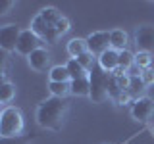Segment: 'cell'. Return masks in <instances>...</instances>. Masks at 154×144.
Wrapping results in <instances>:
<instances>
[{"mask_svg":"<svg viewBox=\"0 0 154 144\" xmlns=\"http://www.w3.org/2000/svg\"><path fill=\"white\" fill-rule=\"evenodd\" d=\"M67 112V102L66 98H58V96H50L38 106L37 110V123L45 129L50 131H60L62 123H64Z\"/></svg>","mask_w":154,"mask_h":144,"instance_id":"6da1fadb","label":"cell"},{"mask_svg":"<svg viewBox=\"0 0 154 144\" xmlns=\"http://www.w3.org/2000/svg\"><path fill=\"white\" fill-rule=\"evenodd\" d=\"M60 19H62V14L58 12L56 8H45V10H41L35 16V19L31 21V31L35 33L42 42L54 44L58 38H60V35H58V31H56V23L60 21Z\"/></svg>","mask_w":154,"mask_h":144,"instance_id":"7a4b0ae2","label":"cell"},{"mask_svg":"<svg viewBox=\"0 0 154 144\" xmlns=\"http://www.w3.org/2000/svg\"><path fill=\"white\" fill-rule=\"evenodd\" d=\"M89 85H91V100L94 104H102L110 98V73H106L100 67H93L89 71Z\"/></svg>","mask_w":154,"mask_h":144,"instance_id":"3957f363","label":"cell"},{"mask_svg":"<svg viewBox=\"0 0 154 144\" xmlns=\"http://www.w3.org/2000/svg\"><path fill=\"white\" fill-rule=\"evenodd\" d=\"M23 131V115L17 108L8 106L0 112V136H19Z\"/></svg>","mask_w":154,"mask_h":144,"instance_id":"277c9868","label":"cell"},{"mask_svg":"<svg viewBox=\"0 0 154 144\" xmlns=\"http://www.w3.org/2000/svg\"><path fill=\"white\" fill-rule=\"evenodd\" d=\"M42 44V40L38 38L35 33L31 31V29H25V31H21V35H19V40H17V46H16V50L19 52V54H23V56H31L35 50H38Z\"/></svg>","mask_w":154,"mask_h":144,"instance_id":"5b68a950","label":"cell"},{"mask_svg":"<svg viewBox=\"0 0 154 144\" xmlns=\"http://www.w3.org/2000/svg\"><path fill=\"white\" fill-rule=\"evenodd\" d=\"M19 35H21V29H19L17 25H14V23L0 27V48L6 50V52L16 50Z\"/></svg>","mask_w":154,"mask_h":144,"instance_id":"8992f818","label":"cell"},{"mask_svg":"<svg viewBox=\"0 0 154 144\" xmlns=\"http://www.w3.org/2000/svg\"><path fill=\"white\" fill-rule=\"evenodd\" d=\"M87 40V48H89V52L93 56H100L104 54L106 50H110V33L106 31H98V33H93L89 38H85Z\"/></svg>","mask_w":154,"mask_h":144,"instance_id":"52a82bcc","label":"cell"},{"mask_svg":"<svg viewBox=\"0 0 154 144\" xmlns=\"http://www.w3.org/2000/svg\"><path fill=\"white\" fill-rule=\"evenodd\" d=\"M135 42H137L139 52H148L154 54V27L152 25H143L135 33Z\"/></svg>","mask_w":154,"mask_h":144,"instance_id":"ba28073f","label":"cell"},{"mask_svg":"<svg viewBox=\"0 0 154 144\" xmlns=\"http://www.w3.org/2000/svg\"><path fill=\"white\" fill-rule=\"evenodd\" d=\"M154 113V100L152 98H146V96H141L139 100L133 102V108H131V115L133 119L137 121H148Z\"/></svg>","mask_w":154,"mask_h":144,"instance_id":"9c48e42d","label":"cell"},{"mask_svg":"<svg viewBox=\"0 0 154 144\" xmlns=\"http://www.w3.org/2000/svg\"><path fill=\"white\" fill-rule=\"evenodd\" d=\"M48 64H50V54H48L45 48H38V50H35L29 56V65L35 71H46Z\"/></svg>","mask_w":154,"mask_h":144,"instance_id":"30bf717a","label":"cell"},{"mask_svg":"<svg viewBox=\"0 0 154 144\" xmlns=\"http://www.w3.org/2000/svg\"><path fill=\"white\" fill-rule=\"evenodd\" d=\"M118 58H119V52L110 48V50H106L104 54L98 56V67L104 69L106 73H112L116 67H118Z\"/></svg>","mask_w":154,"mask_h":144,"instance_id":"8fae6325","label":"cell"},{"mask_svg":"<svg viewBox=\"0 0 154 144\" xmlns=\"http://www.w3.org/2000/svg\"><path fill=\"white\" fill-rule=\"evenodd\" d=\"M85 52H89V48H87V40H83V38H71L67 42V54L73 58V60L83 56Z\"/></svg>","mask_w":154,"mask_h":144,"instance_id":"7c38bea8","label":"cell"},{"mask_svg":"<svg viewBox=\"0 0 154 144\" xmlns=\"http://www.w3.org/2000/svg\"><path fill=\"white\" fill-rule=\"evenodd\" d=\"M110 46H112L114 50H118V52L125 50V46H127V33H125L123 29L112 31L110 33Z\"/></svg>","mask_w":154,"mask_h":144,"instance_id":"4fadbf2b","label":"cell"},{"mask_svg":"<svg viewBox=\"0 0 154 144\" xmlns=\"http://www.w3.org/2000/svg\"><path fill=\"white\" fill-rule=\"evenodd\" d=\"M66 67H67V71H69L71 81H77V79H87V77H89V71H87V69H85V67L81 65L77 60H73V58H71V60L66 64Z\"/></svg>","mask_w":154,"mask_h":144,"instance_id":"5bb4252c","label":"cell"},{"mask_svg":"<svg viewBox=\"0 0 154 144\" xmlns=\"http://www.w3.org/2000/svg\"><path fill=\"white\" fill-rule=\"evenodd\" d=\"M48 77H50V83H69L71 81L69 71H67L66 65H54L50 69V73H48Z\"/></svg>","mask_w":154,"mask_h":144,"instance_id":"9a60e30c","label":"cell"},{"mask_svg":"<svg viewBox=\"0 0 154 144\" xmlns=\"http://www.w3.org/2000/svg\"><path fill=\"white\" fill-rule=\"evenodd\" d=\"M144 88H146V85L143 83V79L141 77H131V81H129V86H127V92L129 96H131V100H139V96H141L144 92Z\"/></svg>","mask_w":154,"mask_h":144,"instance_id":"2e32d148","label":"cell"},{"mask_svg":"<svg viewBox=\"0 0 154 144\" xmlns=\"http://www.w3.org/2000/svg\"><path fill=\"white\" fill-rule=\"evenodd\" d=\"M69 86H71V90H69V92H71V94H75V96H89V92H91L89 77H87V79H77V81H71Z\"/></svg>","mask_w":154,"mask_h":144,"instance_id":"e0dca14e","label":"cell"},{"mask_svg":"<svg viewBox=\"0 0 154 144\" xmlns=\"http://www.w3.org/2000/svg\"><path fill=\"white\" fill-rule=\"evenodd\" d=\"M133 65H135V56L131 54V52H129V50H122V52H119V58H118V67H122V69L129 71Z\"/></svg>","mask_w":154,"mask_h":144,"instance_id":"ac0fdd59","label":"cell"},{"mask_svg":"<svg viewBox=\"0 0 154 144\" xmlns=\"http://www.w3.org/2000/svg\"><path fill=\"white\" fill-rule=\"evenodd\" d=\"M69 83H71V81H69ZM69 83H50V85H48V88H50L52 96L64 98V96H66V94H69V90H71Z\"/></svg>","mask_w":154,"mask_h":144,"instance_id":"d6986e66","label":"cell"},{"mask_svg":"<svg viewBox=\"0 0 154 144\" xmlns=\"http://www.w3.org/2000/svg\"><path fill=\"white\" fill-rule=\"evenodd\" d=\"M135 65H137L141 71L150 69V65H152V54H148V52H139V54L135 56Z\"/></svg>","mask_w":154,"mask_h":144,"instance_id":"ffe728a7","label":"cell"},{"mask_svg":"<svg viewBox=\"0 0 154 144\" xmlns=\"http://www.w3.org/2000/svg\"><path fill=\"white\" fill-rule=\"evenodd\" d=\"M14 94H16V86L12 83H6L0 86V102H12Z\"/></svg>","mask_w":154,"mask_h":144,"instance_id":"44dd1931","label":"cell"},{"mask_svg":"<svg viewBox=\"0 0 154 144\" xmlns=\"http://www.w3.org/2000/svg\"><path fill=\"white\" fill-rule=\"evenodd\" d=\"M77 62H79V64L83 65L87 71H91V69L94 67V58H93V54H91V52H85L83 56H79V58H77Z\"/></svg>","mask_w":154,"mask_h":144,"instance_id":"7402d4cb","label":"cell"},{"mask_svg":"<svg viewBox=\"0 0 154 144\" xmlns=\"http://www.w3.org/2000/svg\"><path fill=\"white\" fill-rule=\"evenodd\" d=\"M56 31H58V35H60V37L66 35V33L69 31V19H67V17H62L60 21L56 23Z\"/></svg>","mask_w":154,"mask_h":144,"instance_id":"603a6c76","label":"cell"},{"mask_svg":"<svg viewBox=\"0 0 154 144\" xmlns=\"http://www.w3.org/2000/svg\"><path fill=\"white\" fill-rule=\"evenodd\" d=\"M0 144H27L23 136H0Z\"/></svg>","mask_w":154,"mask_h":144,"instance_id":"cb8c5ba5","label":"cell"},{"mask_svg":"<svg viewBox=\"0 0 154 144\" xmlns=\"http://www.w3.org/2000/svg\"><path fill=\"white\" fill-rule=\"evenodd\" d=\"M141 79H143V83L144 85H154V69H144L143 73H141Z\"/></svg>","mask_w":154,"mask_h":144,"instance_id":"d4e9b609","label":"cell"},{"mask_svg":"<svg viewBox=\"0 0 154 144\" xmlns=\"http://www.w3.org/2000/svg\"><path fill=\"white\" fill-rule=\"evenodd\" d=\"M12 8H14V2H12V0H0V16L8 14Z\"/></svg>","mask_w":154,"mask_h":144,"instance_id":"484cf974","label":"cell"},{"mask_svg":"<svg viewBox=\"0 0 154 144\" xmlns=\"http://www.w3.org/2000/svg\"><path fill=\"white\" fill-rule=\"evenodd\" d=\"M8 64V52L0 48V71H4V65Z\"/></svg>","mask_w":154,"mask_h":144,"instance_id":"4316f807","label":"cell"},{"mask_svg":"<svg viewBox=\"0 0 154 144\" xmlns=\"http://www.w3.org/2000/svg\"><path fill=\"white\" fill-rule=\"evenodd\" d=\"M8 81H6V73H4V71H0V86L2 85H6Z\"/></svg>","mask_w":154,"mask_h":144,"instance_id":"83f0119b","label":"cell"}]
</instances>
